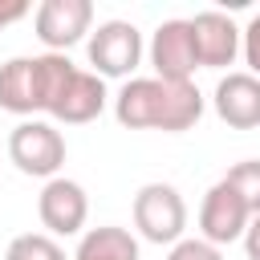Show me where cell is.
<instances>
[{
	"mask_svg": "<svg viewBox=\"0 0 260 260\" xmlns=\"http://www.w3.org/2000/svg\"><path fill=\"white\" fill-rule=\"evenodd\" d=\"M248 223H252V211H248V203L236 195V187H232L228 179L211 183L207 195H203V203H199V240L223 248V244L244 240Z\"/></svg>",
	"mask_w": 260,
	"mask_h": 260,
	"instance_id": "cell-7",
	"label": "cell"
},
{
	"mask_svg": "<svg viewBox=\"0 0 260 260\" xmlns=\"http://www.w3.org/2000/svg\"><path fill=\"white\" fill-rule=\"evenodd\" d=\"M114 118L126 130H162L183 134L203 118V93L195 81L167 77H130L114 98Z\"/></svg>",
	"mask_w": 260,
	"mask_h": 260,
	"instance_id": "cell-1",
	"label": "cell"
},
{
	"mask_svg": "<svg viewBox=\"0 0 260 260\" xmlns=\"http://www.w3.org/2000/svg\"><path fill=\"white\" fill-rule=\"evenodd\" d=\"M8 162L32 179H57L65 167V138L45 118H20L8 134Z\"/></svg>",
	"mask_w": 260,
	"mask_h": 260,
	"instance_id": "cell-3",
	"label": "cell"
},
{
	"mask_svg": "<svg viewBox=\"0 0 260 260\" xmlns=\"http://www.w3.org/2000/svg\"><path fill=\"white\" fill-rule=\"evenodd\" d=\"M73 260H142V252H138L134 232H126L118 223H102V228L81 232Z\"/></svg>",
	"mask_w": 260,
	"mask_h": 260,
	"instance_id": "cell-13",
	"label": "cell"
},
{
	"mask_svg": "<svg viewBox=\"0 0 260 260\" xmlns=\"http://www.w3.org/2000/svg\"><path fill=\"white\" fill-rule=\"evenodd\" d=\"M150 65H154V77H167V81H191L195 69H199V57H195V37H191V20H162L150 37Z\"/></svg>",
	"mask_w": 260,
	"mask_h": 260,
	"instance_id": "cell-10",
	"label": "cell"
},
{
	"mask_svg": "<svg viewBox=\"0 0 260 260\" xmlns=\"http://www.w3.org/2000/svg\"><path fill=\"white\" fill-rule=\"evenodd\" d=\"M191 37H195V57L199 69H228L244 53V28L215 8H203L191 16Z\"/></svg>",
	"mask_w": 260,
	"mask_h": 260,
	"instance_id": "cell-9",
	"label": "cell"
},
{
	"mask_svg": "<svg viewBox=\"0 0 260 260\" xmlns=\"http://www.w3.org/2000/svg\"><path fill=\"white\" fill-rule=\"evenodd\" d=\"M24 16H28V0H0V28L16 24Z\"/></svg>",
	"mask_w": 260,
	"mask_h": 260,
	"instance_id": "cell-18",
	"label": "cell"
},
{
	"mask_svg": "<svg viewBox=\"0 0 260 260\" xmlns=\"http://www.w3.org/2000/svg\"><path fill=\"white\" fill-rule=\"evenodd\" d=\"M167 260H223V252L215 248V244H207V240H191V236H183L171 252H167Z\"/></svg>",
	"mask_w": 260,
	"mask_h": 260,
	"instance_id": "cell-16",
	"label": "cell"
},
{
	"mask_svg": "<svg viewBox=\"0 0 260 260\" xmlns=\"http://www.w3.org/2000/svg\"><path fill=\"white\" fill-rule=\"evenodd\" d=\"M37 215H41V228L57 240V236H77L89 219V195L77 179H49L37 195Z\"/></svg>",
	"mask_w": 260,
	"mask_h": 260,
	"instance_id": "cell-8",
	"label": "cell"
},
{
	"mask_svg": "<svg viewBox=\"0 0 260 260\" xmlns=\"http://www.w3.org/2000/svg\"><path fill=\"white\" fill-rule=\"evenodd\" d=\"M73 61L65 53H37V57H12L0 65V110L32 118L49 114L61 98L65 81L73 77Z\"/></svg>",
	"mask_w": 260,
	"mask_h": 260,
	"instance_id": "cell-2",
	"label": "cell"
},
{
	"mask_svg": "<svg viewBox=\"0 0 260 260\" xmlns=\"http://www.w3.org/2000/svg\"><path fill=\"white\" fill-rule=\"evenodd\" d=\"M142 53H146L142 32L130 20H102L85 41V57L98 77H130L138 69Z\"/></svg>",
	"mask_w": 260,
	"mask_h": 260,
	"instance_id": "cell-5",
	"label": "cell"
},
{
	"mask_svg": "<svg viewBox=\"0 0 260 260\" xmlns=\"http://www.w3.org/2000/svg\"><path fill=\"white\" fill-rule=\"evenodd\" d=\"M134 228L146 244L175 248L187 232V203L171 183H142L134 195Z\"/></svg>",
	"mask_w": 260,
	"mask_h": 260,
	"instance_id": "cell-4",
	"label": "cell"
},
{
	"mask_svg": "<svg viewBox=\"0 0 260 260\" xmlns=\"http://www.w3.org/2000/svg\"><path fill=\"white\" fill-rule=\"evenodd\" d=\"M211 106H215L219 122H228L232 130H256L260 126V77H252L248 69L219 77Z\"/></svg>",
	"mask_w": 260,
	"mask_h": 260,
	"instance_id": "cell-11",
	"label": "cell"
},
{
	"mask_svg": "<svg viewBox=\"0 0 260 260\" xmlns=\"http://www.w3.org/2000/svg\"><path fill=\"white\" fill-rule=\"evenodd\" d=\"M244 252H248V260H260V215H252V223L244 232Z\"/></svg>",
	"mask_w": 260,
	"mask_h": 260,
	"instance_id": "cell-19",
	"label": "cell"
},
{
	"mask_svg": "<svg viewBox=\"0 0 260 260\" xmlns=\"http://www.w3.org/2000/svg\"><path fill=\"white\" fill-rule=\"evenodd\" d=\"M223 179L236 187V195L248 203V211L260 215V158H244V162H236Z\"/></svg>",
	"mask_w": 260,
	"mask_h": 260,
	"instance_id": "cell-15",
	"label": "cell"
},
{
	"mask_svg": "<svg viewBox=\"0 0 260 260\" xmlns=\"http://www.w3.org/2000/svg\"><path fill=\"white\" fill-rule=\"evenodd\" d=\"M37 41L45 53H65L77 41H89L93 32V4L89 0H41L32 12Z\"/></svg>",
	"mask_w": 260,
	"mask_h": 260,
	"instance_id": "cell-6",
	"label": "cell"
},
{
	"mask_svg": "<svg viewBox=\"0 0 260 260\" xmlns=\"http://www.w3.org/2000/svg\"><path fill=\"white\" fill-rule=\"evenodd\" d=\"M4 260H65V248L49 232H24V236H12Z\"/></svg>",
	"mask_w": 260,
	"mask_h": 260,
	"instance_id": "cell-14",
	"label": "cell"
},
{
	"mask_svg": "<svg viewBox=\"0 0 260 260\" xmlns=\"http://www.w3.org/2000/svg\"><path fill=\"white\" fill-rule=\"evenodd\" d=\"M110 93H106V77H98L93 69H73V77L65 81L61 98L53 102L49 118L65 122V126H81V122H93L102 110H106Z\"/></svg>",
	"mask_w": 260,
	"mask_h": 260,
	"instance_id": "cell-12",
	"label": "cell"
},
{
	"mask_svg": "<svg viewBox=\"0 0 260 260\" xmlns=\"http://www.w3.org/2000/svg\"><path fill=\"white\" fill-rule=\"evenodd\" d=\"M244 65L252 77H260V12L244 24Z\"/></svg>",
	"mask_w": 260,
	"mask_h": 260,
	"instance_id": "cell-17",
	"label": "cell"
}]
</instances>
